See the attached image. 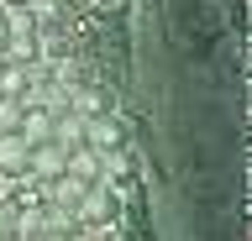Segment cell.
I'll use <instances>...</instances> for the list:
<instances>
[{
  "label": "cell",
  "instance_id": "6da1fadb",
  "mask_svg": "<svg viewBox=\"0 0 252 241\" xmlns=\"http://www.w3.org/2000/svg\"><path fill=\"white\" fill-rule=\"evenodd\" d=\"M53 105H42V100H32V105H21V136H27V147H37V142H53Z\"/></svg>",
  "mask_w": 252,
  "mask_h": 241
},
{
  "label": "cell",
  "instance_id": "7a4b0ae2",
  "mask_svg": "<svg viewBox=\"0 0 252 241\" xmlns=\"http://www.w3.org/2000/svg\"><path fill=\"white\" fill-rule=\"evenodd\" d=\"M27 168H32L37 178L68 173V147H63V142H37V147H32V158H27Z\"/></svg>",
  "mask_w": 252,
  "mask_h": 241
},
{
  "label": "cell",
  "instance_id": "3957f363",
  "mask_svg": "<svg viewBox=\"0 0 252 241\" xmlns=\"http://www.w3.org/2000/svg\"><path fill=\"white\" fill-rule=\"evenodd\" d=\"M84 142L94 152H110V147H121V126L110 115H84Z\"/></svg>",
  "mask_w": 252,
  "mask_h": 241
},
{
  "label": "cell",
  "instance_id": "277c9868",
  "mask_svg": "<svg viewBox=\"0 0 252 241\" xmlns=\"http://www.w3.org/2000/svg\"><path fill=\"white\" fill-rule=\"evenodd\" d=\"M27 158H32L27 136H21V131H0V168H5V173H21Z\"/></svg>",
  "mask_w": 252,
  "mask_h": 241
},
{
  "label": "cell",
  "instance_id": "5b68a950",
  "mask_svg": "<svg viewBox=\"0 0 252 241\" xmlns=\"http://www.w3.org/2000/svg\"><path fill=\"white\" fill-rule=\"evenodd\" d=\"M68 173H74V178H84V184H94V178H100V152H94L90 142L68 147Z\"/></svg>",
  "mask_w": 252,
  "mask_h": 241
},
{
  "label": "cell",
  "instance_id": "8992f818",
  "mask_svg": "<svg viewBox=\"0 0 252 241\" xmlns=\"http://www.w3.org/2000/svg\"><path fill=\"white\" fill-rule=\"evenodd\" d=\"M53 142H63V147H79V142H84V115H79V110H68V115H53Z\"/></svg>",
  "mask_w": 252,
  "mask_h": 241
},
{
  "label": "cell",
  "instance_id": "52a82bcc",
  "mask_svg": "<svg viewBox=\"0 0 252 241\" xmlns=\"http://www.w3.org/2000/svg\"><path fill=\"white\" fill-rule=\"evenodd\" d=\"M27 84H32V74H27V63H11L5 58V68H0V95H27Z\"/></svg>",
  "mask_w": 252,
  "mask_h": 241
},
{
  "label": "cell",
  "instance_id": "ba28073f",
  "mask_svg": "<svg viewBox=\"0 0 252 241\" xmlns=\"http://www.w3.org/2000/svg\"><path fill=\"white\" fill-rule=\"evenodd\" d=\"M16 126H21V100L0 95V131H16Z\"/></svg>",
  "mask_w": 252,
  "mask_h": 241
},
{
  "label": "cell",
  "instance_id": "9c48e42d",
  "mask_svg": "<svg viewBox=\"0 0 252 241\" xmlns=\"http://www.w3.org/2000/svg\"><path fill=\"white\" fill-rule=\"evenodd\" d=\"M74 110L79 115H100V95H74Z\"/></svg>",
  "mask_w": 252,
  "mask_h": 241
},
{
  "label": "cell",
  "instance_id": "30bf717a",
  "mask_svg": "<svg viewBox=\"0 0 252 241\" xmlns=\"http://www.w3.org/2000/svg\"><path fill=\"white\" fill-rule=\"evenodd\" d=\"M11 194H16V173L0 168V205H11Z\"/></svg>",
  "mask_w": 252,
  "mask_h": 241
},
{
  "label": "cell",
  "instance_id": "8fae6325",
  "mask_svg": "<svg viewBox=\"0 0 252 241\" xmlns=\"http://www.w3.org/2000/svg\"><path fill=\"white\" fill-rule=\"evenodd\" d=\"M5 5H27V0H5Z\"/></svg>",
  "mask_w": 252,
  "mask_h": 241
}]
</instances>
